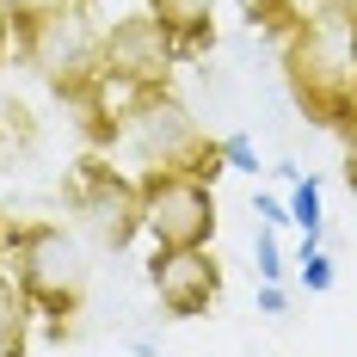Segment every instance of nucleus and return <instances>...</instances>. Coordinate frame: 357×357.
I'll return each mask as SVG.
<instances>
[{
    "mask_svg": "<svg viewBox=\"0 0 357 357\" xmlns=\"http://www.w3.org/2000/svg\"><path fill=\"white\" fill-rule=\"evenodd\" d=\"M142 222L154 228V241L160 247H197L204 234H210V191L197 185V178H160L154 191H148L142 204Z\"/></svg>",
    "mask_w": 357,
    "mask_h": 357,
    "instance_id": "1",
    "label": "nucleus"
},
{
    "mask_svg": "<svg viewBox=\"0 0 357 357\" xmlns=\"http://www.w3.org/2000/svg\"><path fill=\"white\" fill-rule=\"evenodd\" d=\"M154 289L173 314H197L215 296V265L197 247H173L167 259H154Z\"/></svg>",
    "mask_w": 357,
    "mask_h": 357,
    "instance_id": "2",
    "label": "nucleus"
},
{
    "mask_svg": "<svg viewBox=\"0 0 357 357\" xmlns=\"http://www.w3.org/2000/svg\"><path fill=\"white\" fill-rule=\"evenodd\" d=\"M25 278H31L37 296H50V302H62L80 289V252H74L68 234H37L31 252H25Z\"/></svg>",
    "mask_w": 357,
    "mask_h": 357,
    "instance_id": "3",
    "label": "nucleus"
},
{
    "mask_svg": "<svg viewBox=\"0 0 357 357\" xmlns=\"http://www.w3.org/2000/svg\"><path fill=\"white\" fill-rule=\"evenodd\" d=\"M289 222H296L308 241H321V185H314V178L289 191Z\"/></svg>",
    "mask_w": 357,
    "mask_h": 357,
    "instance_id": "4",
    "label": "nucleus"
},
{
    "mask_svg": "<svg viewBox=\"0 0 357 357\" xmlns=\"http://www.w3.org/2000/svg\"><path fill=\"white\" fill-rule=\"evenodd\" d=\"M302 284L314 289V296H321V289H333V259H326V252L314 247V241L302 247Z\"/></svg>",
    "mask_w": 357,
    "mask_h": 357,
    "instance_id": "5",
    "label": "nucleus"
},
{
    "mask_svg": "<svg viewBox=\"0 0 357 357\" xmlns=\"http://www.w3.org/2000/svg\"><path fill=\"white\" fill-rule=\"evenodd\" d=\"M252 259H259V278H278V271H284V259H278V234H271V222L259 228V241H252Z\"/></svg>",
    "mask_w": 357,
    "mask_h": 357,
    "instance_id": "6",
    "label": "nucleus"
},
{
    "mask_svg": "<svg viewBox=\"0 0 357 357\" xmlns=\"http://www.w3.org/2000/svg\"><path fill=\"white\" fill-rule=\"evenodd\" d=\"M210 13V0H160V19L167 25H191V19H204Z\"/></svg>",
    "mask_w": 357,
    "mask_h": 357,
    "instance_id": "7",
    "label": "nucleus"
},
{
    "mask_svg": "<svg viewBox=\"0 0 357 357\" xmlns=\"http://www.w3.org/2000/svg\"><path fill=\"white\" fill-rule=\"evenodd\" d=\"M222 154H228V160H234L241 173H259V148H252L247 136H228V142H222Z\"/></svg>",
    "mask_w": 357,
    "mask_h": 357,
    "instance_id": "8",
    "label": "nucleus"
},
{
    "mask_svg": "<svg viewBox=\"0 0 357 357\" xmlns=\"http://www.w3.org/2000/svg\"><path fill=\"white\" fill-rule=\"evenodd\" d=\"M62 0H0V13H13V19H43V13H56Z\"/></svg>",
    "mask_w": 357,
    "mask_h": 357,
    "instance_id": "9",
    "label": "nucleus"
},
{
    "mask_svg": "<svg viewBox=\"0 0 357 357\" xmlns=\"http://www.w3.org/2000/svg\"><path fill=\"white\" fill-rule=\"evenodd\" d=\"M259 308H265V314H284V289H278V278H265V289H259Z\"/></svg>",
    "mask_w": 357,
    "mask_h": 357,
    "instance_id": "10",
    "label": "nucleus"
},
{
    "mask_svg": "<svg viewBox=\"0 0 357 357\" xmlns=\"http://www.w3.org/2000/svg\"><path fill=\"white\" fill-rule=\"evenodd\" d=\"M259 215H265L271 228H278V222H289V215H284V204H278V197H259Z\"/></svg>",
    "mask_w": 357,
    "mask_h": 357,
    "instance_id": "11",
    "label": "nucleus"
},
{
    "mask_svg": "<svg viewBox=\"0 0 357 357\" xmlns=\"http://www.w3.org/2000/svg\"><path fill=\"white\" fill-rule=\"evenodd\" d=\"M351 185H357V136H351Z\"/></svg>",
    "mask_w": 357,
    "mask_h": 357,
    "instance_id": "12",
    "label": "nucleus"
},
{
    "mask_svg": "<svg viewBox=\"0 0 357 357\" xmlns=\"http://www.w3.org/2000/svg\"><path fill=\"white\" fill-rule=\"evenodd\" d=\"M351 43H357V31H351Z\"/></svg>",
    "mask_w": 357,
    "mask_h": 357,
    "instance_id": "13",
    "label": "nucleus"
},
{
    "mask_svg": "<svg viewBox=\"0 0 357 357\" xmlns=\"http://www.w3.org/2000/svg\"><path fill=\"white\" fill-rule=\"evenodd\" d=\"M0 25H6V19H0Z\"/></svg>",
    "mask_w": 357,
    "mask_h": 357,
    "instance_id": "14",
    "label": "nucleus"
}]
</instances>
